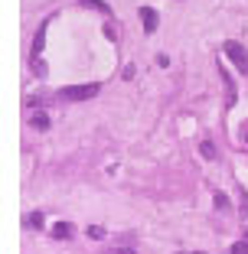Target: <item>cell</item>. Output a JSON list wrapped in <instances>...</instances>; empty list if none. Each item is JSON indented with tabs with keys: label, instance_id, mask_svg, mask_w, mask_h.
<instances>
[{
	"label": "cell",
	"instance_id": "6da1fadb",
	"mask_svg": "<svg viewBox=\"0 0 248 254\" xmlns=\"http://www.w3.org/2000/svg\"><path fill=\"white\" fill-rule=\"evenodd\" d=\"M222 53H226V59L232 62L235 68H239V75H248V49L239 43V39H226Z\"/></svg>",
	"mask_w": 248,
	"mask_h": 254
},
{
	"label": "cell",
	"instance_id": "7a4b0ae2",
	"mask_svg": "<svg viewBox=\"0 0 248 254\" xmlns=\"http://www.w3.org/2000/svg\"><path fill=\"white\" fill-rule=\"evenodd\" d=\"M98 91H101V85L98 82H88V85H69V88L59 91L62 101H91V98H98Z\"/></svg>",
	"mask_w": 248,
	"mask_h": 254
},
{
	"label": "cell",
	"instance_id": "3957f363",
	"mask_svg": "<svg viewBox=\"0 0 248 254\" xmlns=\"http://www.w3.org/2000/svg\"><path fill=\"white\" fill-rule=\"evenodd\" d=\"M46 33H49V20H46V23H39V26H36V36H33V53H30V59H33V62H39V56H43Z\"/></svg>",
	"mask_w": 248,
	"mask_h": 254
},
{
	"label": "cell",
	"instance_id": "277c9868",
	"mask_svg": "<svg viewBox=\"0 0 248 254\" xmlns=\"http://www.w3.org/2000/svg\"><path fill=\"white\" fill-rule=\"evenodd\" d=\"M137 16H141V23H144V33H154L160 26V16H157V10H154V7H141V10H137Z\"/></svg>",
	"mask_w": 248,
	"mask_h": 254
},
{
	"label": "cell",
	"instance_id": "5b68a950",
	"mask_svg": "<svg viewBox=\"0 0 248 254\" xmlns=\"http://www.w3.org/2000/svg\"><path fill=\"white\" fill-rule=\"evenodd\" d=\"M30 127L33 130H49V114L46 111H33L30 114Z\"/></svg>",
	"mask_w": 248,
	"mask_h": 254
},
{
	"label": "cell",
	"instance_id": "8992f818",
	"mask_svg": "<svg viewBox=\"0 0 248 254\" xmlns=\"http://www.w3.org/2000/svg\"><path fill=\"white\" fill-rule=\"evenodd\" d=\"M219 75L226 78V101H229V105H235V95H239V91H235V82H232V75H229V72H226L222 65H219Z\"/></svg>",
	"mask_w": 248,
	"mask_h": 254
},
{
	"label": "cell",
	"instance_id": "52a82bcc",
	"mask_svg": "<svg viewBox=\"0 0 248 254\" xmlns=\"http://www.w3.org/2000/svg\"><path fill=\"white\" fill-rule=\"evenodd\" d=\"M53 238L56 241H69V238H72V225H69V222H56L53 225Z\"/></svg>",
	"mask_w": 248,
	"mask_h": 254
},
{
	"label": "cell",
	"instance_id": "ba28073f",
	"mask_svg": "<svg viewBox=\"0 0 248 254\" xmlns=\"http://www.w3.org/2000/svg\"><path fill=\"white\" fill-rule=\"evenodd\" d=\"M199 153H203L206 160H219V150H216V143H212V140H203V143H199Z\"/></svg>",
	"mask_w": 248,
	"mask_h": 254
},
{
	"label": "cell",
	"instance_id": "9c48e42d",
	"mask_svg": "<svg viewBox=\"0 0 248 254\" xmlns=\"http://www.w3.org/2000/svg\"><path fill=\"white\" fill-rule=\"evenodd\" d=\"M212 205H216L219 212H229V209H232V202H229L226 192H216V195H212Z\"/></svg>",
	"mask_w": 248,
	"mask_h": 254
},
{
	"label": "cell",
	"instance_id": "30bf717a",
	"mask_svg": "<svg viewBox=\"0 0 248 254\" xmlns=\"http://www.w3.org/2000/svg\"><path fill=\"white\" fill-rule=\"evenodd\" d=\"M43 222H46L43 212H30V215L23 218V225H26V228H43Z\"/></svg>",
	"mask_w": 248,
	"mask_h": 254
},
{
	"label": "cell",
	"instance_id": "8fae6325",
	"mask_svg": "<svg viewBox=\"0 0 248 254\" xmlns=\"http://www.w3.org/2000/svg\"><path fill=\"white\" fill-rule=\"evenodd\" d=\"M235 192H239V215L248 218V192H245L242 186H235Z\"/></svg>",
	"mask_w": 248,
	"mask_h": 254
},
{
	"label": "cell",
	"instance_id": "7c38bea8",
	"mask_svg": "<svg viewBox=\"0 0 248 254\" xmlns=\"http://www.w3.org/2000/svg\"><path fill=\"white\" fill-rule=\"evenodd\" d=\"M82 3H85V7H91V10H101L105 16H111V7H108L105 0H82Z\"/></svg>",
	"mask_w": 248,
	"mask_h": 254
},
{
	"label": "cell",
	"instance_id": "4fadbf2b",
	"mask_svg": "<svg viewBox=\"0 0 248 254\" xmlns=\"http://www.w3.org/2000/svg\"><path fill=\"white\" fill-rule=\"evenodd\" d=\"M85 235H88L91 241H101V238H105V228H101V225H88V228H85Z\"/></svg>",
	"mask_w": 248,
	"mask_h": 254
},
{
	"label": "cell",
	"instance_id": "5bb4252c",
	"mask_svg": "<svg viewBox=\"0 0 248 254\" xmlns=\"http://www.w3.org/2000/svg\"><path fill=\"white\" fill-rule=\"evenodd\" d=\"M229 254H248V241H235V245L229 248Z\"/></svg>",
	"mask_w": 248,
	"mask_h": 254
},
{
	"label": "cell",
	"instance_id": "9a60e30c",
	"mask_svg": "<svg viewBox=\"0 0 248 254\" xmlns=\"http://www.w3.org/2000/svg\"><path fill=\"white\" fill-rule=\"evenodd\" d=\"M111 254H134V248H114Z\"/></svg>",
	"mask_w": 248,
	"mask_h": 254
},
{
	"label": "cell",
	"instance_id": "2e32d148",
	"mask_svg": "<svg viewBox=\"0 0 248 254\" xmlns=\"http://www.w3.org/2000/svg\"><path fill=\"white\" fill-rule=\"evenodd\" d=\"M245 143H248V127H245Z\"/></svg>",
	"mask_w": 248,
	"mask_h": 254
},
{
	"label": "cell",
	"instance_id": "e0dca14e",
	"mask_svg": "<svg viewBox=\"0 0 248 254\" xmlns=\"http://www.w3.org/2000/svg\"><path fill=\"white\" fill-rule=\"evenodd\" d=\"M245 241H248V228H245Z\"/></svg>",
	"mask_w": 248,
	"mask_h": 254
},
{
	"label": "cell",
	"instance_id": "ac0fdd59",
	"mask_svg": "<svg viewBox=\"0 0 248 254\" xmlns=\"http://www.w3.org/2000/svg\"><path fill=\"white\" fill-rule=\"evenodd\" d=\"M196 254H203V251H196Z\"/></svg>",
	"mask_w": 248,
	"mask_h": 254
}]
</instances>
